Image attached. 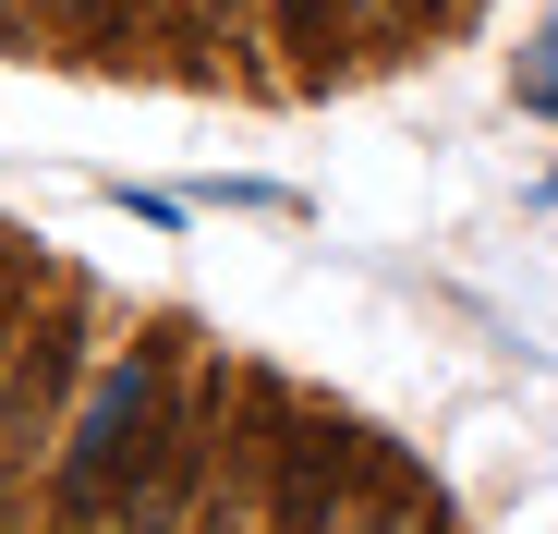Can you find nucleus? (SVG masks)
<instances>
[{"instance_id": "1", "label": "nucleus", "mask_w": 558, "mask_h": 534, "mask_svg": "<svg viewBox=\"0 0 558 534\" xmlns=\"http://www.w3.org/2000/svg\"><path fill=\"white\" fill-rule=\"evenodd\" d=\"M170 401H182V328H146L122 365H98L61 462H49V522H122L158 437H170Z\"/></svg>"}, {"instance_id": "2", "label": "nucleus", "mask_w": 558, "mask_h": 534, "mask_svg": "<svg viewBox=\"0 0 558 534\" xmlns=\"http://www.w3.org/2000/svg\"><path fill=\"white\" fill-rule=\"evenodd\" d=\"M85 340H98V292L85 280H49V304L25 316L13 365H0V498H13V474L37 462V437L61 425L73 377H85Z\"/></svg>"}, {"instance_id": "3", "label": "nucleus", "mask_w": 558, "mask_h": 534, "mask_svg": "<svg viewBox=\"0 0 558 534\" xmlns=\"http://www.w3.org/2000/svg\"><path fill=\"white\" fill-rule=\"evenodd\" d=\"M364 486H413L352 413H292L279 437V474H267V534H340Z\"/></svg>"}, {"instance_id": "4", "label": "nucleus", "mask_w": 558, "mask_h": 534, "mask_svg": "<svg viewBox=\"0 0 558 534\" xmlns=\"http://www.w3.org/2000/svg\"><path fill=\"white\" fill-rule=\"evenodd\" d=\"M231 377H243V365H195V377H182V401H170V437H158V462H146V486H134L122 534H182V522H195V498H207V474H219Z\"/></svg>"}, {"instance_id": "5", "label": "nucleus", "mask_w": 558, "mask_h": 534, "mask_svg": "<svg viewBox=\"0 0 558 534\" xmlns=\"http://www.w3.org/2000/svg\"><path fill=\"white\" fill-rule=\"evenodd\" d=\"M61 280V267H37V243L25 231H0V365H13V340H25V316H37V292Z\"/></svg>"}, {"instance_id": "6", "label": "nucleus", "mask_w": 558, "mask_h": 534, "mask_svg": "<svg viewBox=\"0 0 558 534\" xmlns=\"http://www.w3.org/2000/svg\"><path fill=\"white\" fill-rule=\"evenodd\" d=\"M158 25H219V0H146Z\"/></svg>"}, {"instance_id": "7", "label": "nucleus", "mask_w": 558, "mask_h": 534, "mask_svg": "<svg viewBox=\"0 0 558 534\" xmlns=\"http://www.w3.org/2000/svg\"><path fill=\"white\" fill-rule=\"evenodd\" d=\"M534 110H558V37H546V61H534V85H522Z\"/></svg>"}, {"instance_id": "8", "label": "nucleus", "mask_w": 558, "mask_h": 534, "mask_svg": "<svg viewBox=\"0 0 558 534\" xmlns=\"http://www.w3.org/2000/svg\"><path fill=\"white\" fill-rule=\"evenodd\" d=\"M49 13H73L85 37H98V25H110V0H49Z\"/></svg>"}, {"instance_id": "9", "label": "nucleus", "mask_w": 558, "mask_h": 534, "mask_svg": "<svg viewBox=\"0 0 558 534\" xmlns=\"http://www.w3.org/2000/svg\"><path fill=\"white\" fill-rule=\"evenodd\" d=\"M243 13H255V0H219V37H231V25H243Z\"/></svg>"}, {"instance_id": "10", "label": "nucleus", "mask_w": 558, "mask_h": 534, "mask_svg": "<svg viewBox=\"0 0 558 534\" xmlns=\"http://www.w3.org/2000/svg\"><path fill=\"white\" fill-rule=\"evenodd\" d=\"M340 13H352V25H364V13H377V0H340Z\"/></svg>"}, {"instance_id": "11", "label": "nucleus", "mask_w": 558, "mask_h": 534, "mask_svg": "<svg viewBox=\"0 0 558 534\" xmlns=\"http://www.w3.org/2000/svg\"><path fill=\"white\" fill-rule=\"evenodd\" d=\"M49 534H98V522H49Z\"/></svg>"}, {"instance_id": "12", "label": "nucleus", "mask_w": 558, "mask_h": 534, "mask_svg": "<svg viewBox=\"0 0 558 534\" xmlns=\"http://www.w3.org/2000/svg\"><path fill=\"white\" fill-rule=\"evenodd\" d=\"M437 13H449V0H437Z\"/></svg>"}]
</instances>
